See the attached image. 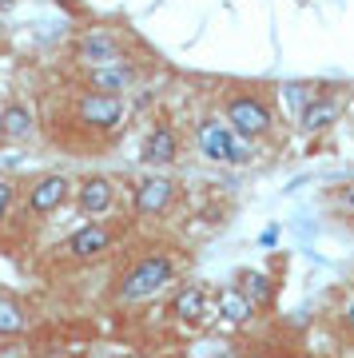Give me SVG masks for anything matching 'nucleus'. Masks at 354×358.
<instances>
[{"mask_svg":"<svg viewBox=\"0 0 354 358\" xmlns=\"http://www.w3.org/2000/svg\"><path fill=\"white\" fill-rule=\"evenodd\" d=\"M171 322L179 331H203L211 315H215V294L207 291L203 282H183L176 294H171V307H167Z\"/></svg>","mask_w":354,"mask_h":358,"instance_id":"nucleus-6","label":"nucleus"},{"mask_svg":"<svg viewBox=\"0 0 354 358\" xmlns=\"http://www.w3.org/2000/svg\"><path fill=\"white\" fill-rule=\"evenodd\" d=\"M139 159L152 167V171H160V167H171L179 159V131L171 128V124H152L148 128V136H143V143H139Z\"/></svg>","mask_w":354,"mask_h":358,"instance_id":"nucleus-11","label":"nucleus"},{"mask_svg":"<svg viewBox=\"0 0 354 358\" xmlns=\"http://www.w3.org/2000/svg\"><path fill=\"white\" fill-rule=\"evenodd\" d=\"M223 120L247 143H259L275 131V108L259 88H231L223 96Z\"/></svg>","mask_w":354,"mask_h":358,"instance_id":"nucleus-2","label":"nucleus"},{"mask_svg":"<svg viewBox=\"0 0 354 358\" xmlns=\"http://www.w3.org/2000/svg\"><path fill=\"white\" fill-rule=\"evenodd\" d=\"M171 279H176V259L167 255V251H143V255L132 259V263L115 275L112 299L124 303V307L148 303V299H155Z\"/></svg>","mask_w":354,"mask_h":358,"instance_id":"nucleus-1","label":"nucleus"},{"mask_svg":"<svg viewBox=\"0 0 354 358\" xmlns=\"http://www.w3.org/2000/svg\"><path fill=\"white\" fill-rule=\"evenodd\" d=\"M72 56H76L84 68L124 64V44H120V36H112V32H104V28H92V32L76 36V44H72Z\"/></svg>","mask_w":354,"mask_h":358,"instance_id":"nucleus-9","label":"nucleus"},{"mask_svg":"<svg viewBox=\"0 0 354 358\" xmlns=\"http://www.w3.org/2000/svg\"><path fill=\"white\" fill-rule=\"evenodd\" d=\"M52 358H64V355H52Z\"/></svg>","mask_w":354,"mask_h":358,"instance_id":"nucleus-20","label":"nucleus"},{"mask_svg":"<svg viewBox=\"0 0 354 358\" xmlns=\"http://www.w3.org/2000/svg\"><path fill=\"white\" fill-rule=\"evenodd\" d=\"M72 112H76V124L84 131H115L120 124L127 120V100L124 96H100V92H80L76 103H72Z\"/></svg>","mask_w":354,"mask_h":358,"instance_id":"nucleus-5","label":"nucleus"},{"mask_svg":"<svg viewBox=\"0 0 354 358\" xmlns=\"http://www.w3.org/2000/svg\"><path fill=\"white\" fill-rule=\"evenodd\" d=\"M76 211L84 219H100V215H108L115 207V179H108V176H84L76 183Z\"/></svg>","mask_w":354,"mask_h":358,"instance_id":"nucleus-10","label":"nucleus"},{"mask_svg":"<svg viewBox=\"0 0 354 358\" xmlns=\"http://www.w3.org/2000/svg\"><path fill=\"white\" fill-rule=\"evenodd\" d=\"M112 243H115V227H108L104 219H92V223L72 231L56 251H60L68 263H96V259H104L112 251Z\"/></svg>","mask_w":354,"mask_h":358,"instance_id":"nucleus-7","label":"nucleus"},{"mask_svg":"<svg viewBox=\"0 0 354 358\" xmlns=\"http://www.w3.org/2000/svg\"><path fill=\"white\" fill-rule=\"evenodd\" d=\"M176 203V179L160 176V171H148L132 187V215L136 219H164Z\"/></svg>","mask_w":354,"mask_h":358,"instance_id":"nucleus-8","label":"nucleus"},{"mask_svg":"<svg viewBox=\"0 0 354 358\" xmlns=\"http://www.w3.org/2000/svg\"><path fill=\"white\" fill-rule=\"evenodd\" d=\"M247 294H251L255 303H267V294H271V291H267V279L259 275V271H255V275H247Z\"/></svg>","mask_w":354,"mask_h":358,"instance_id":"nucleus-18","label":"nucleus"},{"mask_svg":"<svg viewBox=\"0 0 354 358\" xmlns=\"http://www.w3.org/2000/svg\"><path fill=\"white\" fill-rule=\"evenodd\" d=\"M28 331V310L13 294H0V338H16Z\"/></svg>","mask_w":354,"mask_h":358,"instance_id":"nucleus-16","label":"nucleus"},{"mask_svg":"<svg viewBox=\"0 0 354 358\" xmlns=\"http://www.w3.org/2000/svg\"><path fill=\"white\" fill-rule=\"evenodd\" d=\"M13 207H16V183H13L8 176H0V227L8 223Z\"/></svg>","mask_w":354,"mask_h":358,"instance_id":"nucleus-17","label":"nucleus"},{"mask_svg":"<svg viewBox=\"0 0 354 358\" xmlns=\"http://www.w3.org/2000/svg\"><path fill=\"white\" fill-rule=\"evenodd\" d=\"M339 115H342V100H339V96L318 92L315 100L303 108V115H299V128H303V131H327V128L339 124Z\"/></svg>","mask_w":354,"mask_h":358,"instance_id":"nucleus-15","label":"nucleus"},{"mask_svg":"<svg viewBox=\"0 0 354 358\" xmlns=\"http://www.w3.org/2000/svg\"><path fill=\"white\" fill-rule=\"evenodd\" d=\"M195 148L207 164H223V167H247L255 155V143L243 140L223 115H203L195 124Z\"/></svg>","mask_w":354,"mask_h":358,"instance_id":"nucleus-3","label":"nucleus"},{"mask_svg":"<svg viewBox=\"0 0 354 358\" xmlns=\"http://www.w3.org/2000/svg\"><path fill=\"white\" fill-rule=\"evenodd\" d=\"M255 310H259V303H255L251 294H247V287H239V282H227V287H219L215 291V315L227 322V327L251 322Z\"/></svg>","mask_w":354,"mask_h":358,"instance_id":"nucleus-13","label":"nucleus"},{"mask_svg":"<svg viewBox=\"0 0 354 358\" xmlns=\"http://www.w3.org/2000/svg\"><path fill=\"white\" fill-rule=\"evenodd\" d=\"M136 84V64H100V68H84V92H100V96H124Z\"/></svg>","mask_w":354,"mask_h":358,"instance_id":"nucleus-12","label":"nucleus"},{"mask_svg":"<svg viewBox=\"0 0 354 358\" xmlns=\"http://www.w3.org/2000/svg\"><path fill=\"white\" fill-rule=\"evenodd\" d=\"M72 199H76V183L68 176H60V171H44V176H36L24 187V215L44 223V219L56 215V211L68 207Z\"/></svg>","mask_w":354,"mask_h":358,"instance_id":"nucleus-4","label":"nucleus"},{"mask_svg":"<svg viewBox=\"0 0 354 358\" xmlns=\"http://www.w3.org/2000/svg\"><path fill=\"white\" fill-rule=\"evenodd\" d=\"M36 136V112L20 100H8L0 108V143H28Z\"/></svg>","mask_w":354,"mask_h":358,"instance_id":"nucleus-14","label":"nucleus"},{"mask_svg":"<svg viewBox=\"0 0 354 358\" xmlns=\"http://www.w3.org/2000/svg\"><path fill=\"white\" fill-rule=\"evenodd\" d=\"M339 322H342V331H346V334H354V299H351V303H346V307H342Z\"/></svg>","mask_w":354,"mask_h":358,"instance_id":"nucleus-19","label":"nucleus"}]
</instances>
